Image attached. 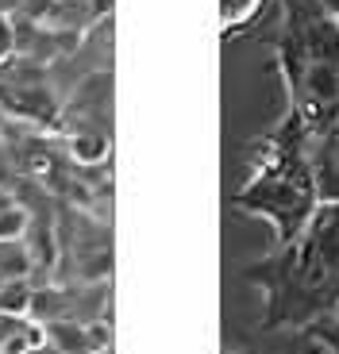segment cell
Returning <instances> with one entry per match:
<instances>
[{"instance_id": "cell-1", "label": "cell", "mask_w": 339, "mask_h": 354, "mask_svg": "<svg viewBox=\"0 0 339 354\" xmlns=\"http://www.w3.org/2000/svg\"><path fill=\"white\" fill-rule=\"evenodd\" d=\"M262 289V331H309L339 312V204H320L289 247L243 270Z\"/></svg>"}, {"instance_id": "cell-2", "label": "cell", "mask_w": 339, "mask_h": 354, "mask_svg": "<svg viewBox=\"0 0 339 354\" xmlns=\"http://www.w3.org/2000/svg\"><path fill=\"white\" fill-rule=\"evenodd\" d=\"M247 31L274 46L304 131L324 135L339 120V19L320 0H266V16Z\"/></svg>"}, {"instance_id": "cell-3", "label": "cell", "mask_w": 339, "mask_h": 354, "mask_svg": "<svg viewBox=\"0 0 339 354\" xmlns=\"http://www.w3.org/2000/svg\"><path fill=\"white\" fill-rule=\"evenodd\" d=\"M235 208L266 216L274 223L277 247H289L320 208L313 177V135L304 131L301 115L293 108L262 139L259 166L247 185L235 193Z\"/></svg>"}, {"instance_id": "cell-4", "label": "cell", "mask_w": 339, "mask_h": 354, "mask_svg": "<svg viewBox=\"0 0 339 354\" xmlns=\"http://www.w3.org/2000/svg\"><path fill=\"white\" fill-rule=\"evenodd\" d=\"M313 177L320 204H339V120L313 139Z\"/></svg>"}, {"instance_id": "cell-5", "label": "cell", "mask_w": 339, "mask_h": 354, "mask_svg": "<svg viewBox=\"0 0 339 354\" xmlns=\"http://www.w3.org/2000/svg\"><path fill=\"white\" fill-rule=\"evenodd\" d=\"M239 354H328L309 331H274V339H266L262 346H250Z\"/></svg>"}, {"instance_id": "cell-6", "label": "cell", "mask_w": 339, "mask_h": 354, "mask_svg": "<svg viewBox=\"0 0 339 354\" xmlns=\"http://www.w3.org/2000/svg\"><path fill=\"white\" fill-rule=\"evenodd\" d=\"M31 297H35V289H31L24 277H16V281H4V289H0V312H4V316L24 319L27 312H31Z\"/></svg>"}, {"instance_id": "cell-7", "label": "cell", "mask_w": 339, "mask_h": 354, "mask_svg": "<svg viewBox=\"0 0 339 354\" xmlns=\"http://www.w3.org/2000/svg\"><path fill=\"white\" fill-rule=\"evenodd\" d=\"M309 335H313V339H316V343H320L328 354H339V312H331L328 319L313 324V328H309Z\"/></svg>"}, {"instance_id": "cell-8", "label": "cell", "mask_w": 339, "mask_h": 354, "mask_svg": "<svg viewBox=\"0 0 339 354\" xmlns=\"http://www.w3.org/2000/svg\"><path fill=\"white\" fill-rule=\"evenodd\" d=\"M24 227H27V216L19 208L0 216V239H16V235H24Z\"/></svg>"}]
</instances>
